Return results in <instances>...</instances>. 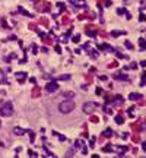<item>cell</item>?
I'll return each instance as SVG.
<instances>
[{
    "mask_svg": "<svg viewBox=\"0 0 146 158\" xmlns=\"http://www.w3.org/2000/svg\"><path fill=\"white\" fill-rule=\"evenodd\" d=\"M25 78H27L25 72H20V73H18V75H16V79H18V81H23Z\"/></svg>",
    "mask_w": 146,
    "mask_h": 158,
    "instance_id": "obj_5",
    "label": "cell"
},
{
    "mask_svg": "<svg viewBox=\"0 0 146 158\" xmlns=\"http://www.w3.org/2000/svg\"><path fill=\"white\" fill-rule=\"evenodd\" d=\"M57 89H59V85L56 82H50V83L45 86V91L47 92H54V91H57Z\"/></svg>",
    "mask_w": 146,
    "mask_h": 158,
    "instance_id": "obj_4",
    "label": "cell"
},
{
    "mask_svg": "<svg viewBox=\"0 0 146 158\" xmlns=\"http://www.w3.org/2000/svg\"><path fill=\"white\" fill-rule=\"evenodd\" d=\"M34 2H35V0H34Z\"/></svg>",
    "mask_w": 146,
    "mask_h": 158,
    "instance_id": "obj_15",
    "label": "cell"
},
{
    "mask_svg": "<svg viewBox=\"0 0 146 158\" xmlns=\"http://www.w3.org/2000/svg\"><path fill=\"white\" fill-rule=\"evenodd\" d=\"M143 149H145V151H146V142H145V144H143Z\"/></svg>",
    "mask_w": 146,
    "mask_h": 158,
    "instance_id": "obj_13",
    "label": "cell"
},
{
    "mask_svg": "<svg viewBox=\"0 0 146 158\" xmlns=\"http://www.w3.org/2000/svg\"><path fill=\"white\" fill-rule=\"evenodd\" d=\"M6 81V78H5V73L2 72V70H0V83H2V82H5Z\"/></svg>",
    "mask_w": 146,
    "mask_h": 158,
    "instance_id": "obj_8",
    "label": "cell"
},
{
    "mask_svg": "<svg viewBox=\"0 0 146 158\" xmlns=\"http://www.w3.org/2000/svg\"><path fill=\"white\" fill-rule=\"evenodd\" d=\"M115 120H117V123H118V124H121V123H123V119H121L120 116H118V117H117Z\"/></svg>",
    "mask_w": 146,
    "mask_h": 158,
    "instance_id": "obj_12",
    "label": "cell"
},
{
    "mask_svg": "<svg viewBox=\"0 0 146 158\" xmlns=\"http://www.w3.org/2000/svg\"><path fill=\"white\" fill-rule=\"evenodd\" d=\"M139 97H140L139 94H137V95H136V94H132V95H130V100H139Z\"/></svg>",
    "mask_w": 146,
    "mask_h": 158,
    "instance_id": "obj_9",
    "label": "cell"
},
{
    "mask_svg": "<svg viewBox=\"0 0 146 158\" xmlns=\"http://www.w3.org/2000/svg\"><path fill=\"white\" fill-rule=\"evenodd\" d=\"M15 133H16V135H23V133H25V130H23V129H19V127H15Z\"/></svg>",
    "mask_w": 146,
    "mask_h": 158,
    "instance_id": "obj_7",
    "label": "cell"
},
{
    "mask_svg": "<svg viewBox=\"0 0 146 158\" xmlns=\"http://www.w3.org/2000/svg\"><path fill=\"white\" fill-rule=\"evenodd\" d=\"M82 108H83V113H86V114H91V113L93 111V108H95V104H93V103H85Z\"/></svg>",
    "mask_w": 146,
    "mask_h": 158,
    "instance_id": "obj_3",
    "label": "cell"
},
{
    "mask_svg": "<svg viewBox=\"0 0 146 158\" xmlns=\"http://www.w3.org/2000/svg\"><path fill=\"white\" fill-rule=\"evenodd\" d=\"M73 95H75L73 92H66V97H67V98H73Z\"/></svg>",
    "mask_w": 146,
    "mask_h": 158,
    "instance_id": "obj_10",
    "label": "cell"
},
{
    "mask_svg": "<svg viewBox=\"0 0 146 158\" xmlns=\"http://www.w3.org/2000/svg\"><path fill=\"white\" fill-rule=\"evenodd\" d=\"M73 108H75V103L73 101H63V103H60L59 104V111L60 113H63V114H67V113H72L73 111Z\"/></svg>",
    "mask_w": 146,
    "mask_h": 158,
    "instance_id": "obj_1",
    "label": "cell"
},
{
    "mask_svg": "<svg viewBox=\"0 0 146 158\" xmlns=\"http://www.w3.org/2000/svg\"><path fill=\"white\" fill-rule=\"evenodd\" d=\"M105 136H111V129H107L105 130Z\"/></svg>",
    "mask_w": 146,
    "mask_h": 158,
    "instance_id": "obj_11",
    "label": "cell"
},
{
    "mask_svg": "<svg viewBox=\"0 0 146 158\" xmlns=\"http://www.w3.org/2000/svg\"><path fill=\"white\" fill-rule=\"evenodd\" d=\"M0 126H2V123H0Z\"/></svg>",
    "mask_w": 146,
    "mask_h": 158,
    "instance_id": "obj_14",
    "label": "cell"
},
{
    "mask_svg": "<svg viewBox=\"0 0 146 158\" xmlns=\"http://www.w3.org/2000/svg\"><path fill=\"white\" fill-rule=\"evenodd\" d=\"M73 5H76V6H85V0H73Z\"/></svg>",
    "mask_w": 146,
    "mask_h": 158,
    "instance_id": "obj_6",
    "label": "cell"
},
{
    "mask_svg": "<svg viewBox=\"0 0 146 158\" xmlns=\"http://www.w3.org/2000/svg\"><path fill=\"white\" fill-rule=\"evenodd\" d=\"M0 114H2L3 117H9L13 114V105L12 103H5L2 105V108H0Z\"/></svg>",
    "mask_w": 146,
    "mask_h": 158,
    "instance_id": "obj_2",
    "label": "cell"
}]
</instances>
